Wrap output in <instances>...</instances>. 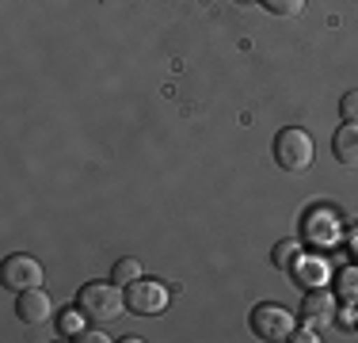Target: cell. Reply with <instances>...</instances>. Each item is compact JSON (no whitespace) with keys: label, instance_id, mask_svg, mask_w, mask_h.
I'll return each mask as SVG.
<instances>
[{"label":"cell","instance_id":"2","mask_svg":"<svg viewBox=\"0 0 358 343\" xmlns=\"http://www.w3.org/2000/svg\"><path fill=\"white\" fill-rule=\"evenodd\" d=\"M313 137L309 130H301V126H286V130H278L275 137V160L282 172H305L313 164Z\"/></svg>","mask_w":358,"mask_h":343},{"label":"cell","instance_id":"5","mask_svg":"<svg viewBox=\"0 0 358 343\" xmlns=\"http://www.w3.org/2000/svg\"><path fill=\"white\" fill-rule=\"evenodd\" d=\"M126 309L138 316H152V313H164L168 309V290L160 282H149V279H138L126 286Z\"/></svg>","mask_w":358,"mask_h":343},{"label":"cell","instance_id":"1","mask_svg":"<svg viewBox=\"0 0 358 343\" xmlns=\"http://www.w3.org/2000/svg\"><path fill=\"white\" fill-rule=\"evenodd\" d=\"M76 309H80L88 321L107 324V321H115V316L126 309V294L118 290L115 279L110 282H84L80 294H76Z\"/></svg>","mask_w":358,"mask_h":343},{"label":"cell","instance_id":"13","mask_svg":"<svg viewBox=\"0 0 358 343\" xmlns=\"http://www.w3.org/2000/svg\"><path fill=\"white\" fill-rule=\"evenodd\" d=\"M110 279H115L118 286H130V282L141 279V263H138V260H115V267H110Z\"/></svg>","mask_w":358,"mask_h":343},{"label":"cell","instance_id":"8","mask_svg":"<svg viewBox=\"0 0 358 343\" xmlns=\"http://www.w3.org/2000/svg\"><path fill=\"white\" fill-rule=\"evenodd\" d=\"M15 316H20L23 324H46L50 316H54V302H50L38 286L20 290V298H15Z\"/></svg>","mask_w":358,"mask_h":343},{"label":"cell","instance_id":"9","mask_svg":"<svg viewBox=\"0 0 358 343\" xmlns=\"http://www.w3.org/2000/svg\"><path fill=\"white\" fill-rule=\"evenodd\" d=\"M331 153H336L339 164L358 168V122H343L331 134Z\"/></svg>","mask_w":358,"mask_h":343},{"label":"cell","instance_id":"12","mask_svg":"<svg viewBox=\"0 0 358 343\" xmlns=\"http://www.w3.org/2000/svg\"><path fill=\"white\" fill-rule=\"evenodd\" d=\"M297 260H301V244H297V240H278L275 252H271V263H275L278 271H289Z\"/></svg>","mask_w":358,"mask_h":343},{"label":"cell","instance_id":"20","mask_svg":"<svg viewBox=\"0 0 358 343\" xmlns=\"http://www.w3.org/2000/svg\"><path fill=\"white\" fill-rule=\"evenodd\" d=\"M355 328H358V313H355Z\"/></svg>","mask_w":358,"mask_h":343},{"label":"cell","instance_id":"19","mask_svg":"<svg viewBox=\"0 0 358 343\" xmlns=\"http://www.w3.org/2000/svg\"><path fill=\"white\" fill-rule=\"evenodd\" d=\"M355 260H358V240H355Z\"/></svg>","mask_w":358,"mask_h":343},{"label":"cell","instance_id":"17","mask_svg":"<svg viewBox=\"0 0 358 343\" xmlns=\"http://www.w3.org/2000/svg\"><path fill=\"white\" fill-rule=\"evenodd\" d=\"M73 340H76V343H107L110 336H107V332H99V328H80Z\"/></svg>","mask_w":358,"mask_h":343},{"label":"cell","instance_id":"3","mask_svg":"<svg viewBox=\"0 0 358 343\" xmlns=\"http://www.w3.org/2000/svg\"><path fill=\"white\" fill-rule=\"evenodd\" d=\"M339 233H343V225H339V214L331 206H313L301 218V240L313 248H331Z\"/></svg>","mask_w":358,"mask_h":343},{"label":"cell","instance_id":"11","mask_svg":"<svg viewBox=\"0 0 358 343\" xmlns=\"http://www.w3.org/2000/svg\"><path fill=\"white\" fill-rule=\"evenodd\" d=\"M336 298L347 305H358V267L336 271Z\"/></svg>","mask_w":358,"mask_h":343},{"label":"cell","instance_id":"15","mask_svg":"<svg viewBox=\"0 0 358 343\" xmlns=\"http://www.w3.org/2000/svg\"><path fill=\"white\" fill-rule=\"evenodd\" d=\"M339 115H343V122H358V92H343V99H339Z\"/></svg>","mask_w":358,"mask_h":343},{"label":"cell","instance_id":"7","mask_svg":"<svg viewBox=\"0 0 358 343\" xmlns=\"http://www.w3.org/2000/svg\"><path fill=\"white\" fill-rule=\"evenodd\" d=\"M336 294H328L324 286H309V294H305L301 302V321L309 324V328H328L331 321H336Z\"/></svg>","mask_w":358,"mask_h":343},{"label":"cell","instance_id":"14","mask_svg":"<svg viewBox=\"0 0 358 343\" xmlns=\"http://www.w3.org/2000/svg\"><path fill=\"white\" fill-rule=\"evenodd\" d=\"M263 8H267L271 15H282V20H289V15H297L305 8V0H259Z\"/></svg>","mask_w":358,"mask_h":343},{"label":"cell","instance_id":"16","mask_svg":"<svg viewBox=\"0 0 358 343\" xmlns=\"http://www.w3.org/2000/svg\"><path fill=\"white\" fill-rule=\"evenodd\" d=\"M80 316H84L80 309H76V313H65V316H62V332H65V336H76V332L84 328V324H80Z\"/></svg>","mask_w":358,"mask_h":343},{"label":"cell","instance_id":"18","mask_svg":"<svg viewBox=\"0 0 358 343\" xmlns=\"http://www.w3.org/2000/svg\"><path fill=\"white\" fill-rule=\"evenodd\" d=\"M289 340H301V343H317V332H313V328H301V332H297V336H289Z\"/></svg>","mask_w":358,"mask_h":343},{"label":"cell","instance_id":"4","mask_svg":"<svg viewBox=\"0 0 358 343\" xmlns=\"http://www.w3.org/2000/svg\"><path fill=\"white\" fill-rule=\"evenodd\" d=\"M252 332L259 340H289L294 336V313L275 302H263L252 309Z\"/></svg>","mask_w":358,"mask_h":343},{"label":"cell","instance_id":"10","mask_svg":"<svg viewBox=\"0 0 358 343\" xmlns=\"http://www.w3.org/2000/svg\"><path fill=\"white\" fill-rule=\"evenodd\" d=\"M328 267H324V260H297L294 267H289V279L301 282V286H320Z\"/></svg>","mask_w":358,"mask_h":343},{"label":"cell","instance_id":"6","mask_svg":"<svg viewBox=\"0 0 358 343\" xmlns=\"http://www.w3.org/2000/svg\"><path fill=\"white\" fill-rule=\"evenodd\" d=\"M42 279H46V274H42V263L38 260H31V255H8L4 260V267H0V282H4L8 290H15V294H20V290H31V286H42Z\"/></svg>","mask_w":358,"mask_h":343}]
</instances>
